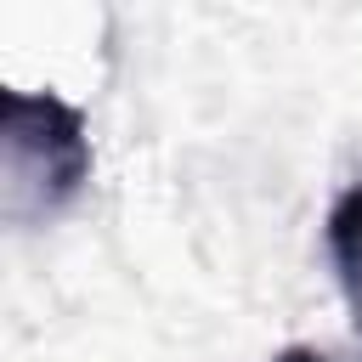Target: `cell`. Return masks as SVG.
<instances>
[{
	"label": "cell",
	"mask_w": 362,
	"mask_h": 362,
	"mask_svg": "<svg viewBox=\"0 0 362 362\" xmlns=\"http://www.w3.org/2000/svg\"><path fill=\"white\" fill-rule=\"evenodd\" d=\"M0 164H6V215L28 221V215L68 204L79 181L90 175L85 119L51 90L45 96L6 90L0 96Z\"/></svg>",
	"instance_id": "cell-1"
},
{
	"label": "cell",
	"mask_w": 362,
	"mask_h": 362,
	"mask_svg": "<svg viewBox=\"0 0 362 362\" xmlns=\"http://www.w3.org/2000/svg\"><path fill=\"white\" fill-rule=\"evenodd\" d=\"M328 255H334V272H339L351 322L362 334V187H345L334 198V209H328Z\"/></svg>",
	"instance_id": "cell-2"
},
{
	"label": "cell",
	"mask_w": 362,
	"mask_h": 362,
	"mask_svg": "<svg viewBox=\"0 0 362 362\" xmlns=\"http://www.w3.org/2000/svg\"><path fill=\"white\" fill-rule=\"evenodd\" d=\"M277 362H334V356H322V351H305V345H288Z\"/></svg>",
	"instance_id": "cell-3"
}]
</instances>
